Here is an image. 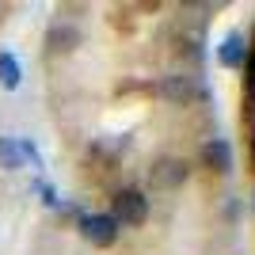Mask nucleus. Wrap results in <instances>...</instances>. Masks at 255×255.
<instances>
[{
  "label": "nucleus",
  "instance_id": "f257e3e1",
  "mask_svg": "<svg viewBox=\"0 0 255 255\" xmlns=\"http://www.w3.org/2000/svg\"><path fill=\"white\" fill-rule=\"evenodd\" d=\"M111 217H115V225L122 229H137V225L149 221V198H145V191H137V187H118L115 194H111Z\"/></svg>",
  "mask_w": 255,
  "mask_h": 255
},
{
  "label": "nucleus",
  "instance_id": "f03ea898",
  "mask_svg": "<svg viewBox=\"0 0 255 255\" xmlns=\"http://www.w3.org/2000/svg\"><path fill=\"white\" fill-rule=\"evenodd\" d=\"M76 229L92 248H111L118 240V225L111 213H80L76 217Z\"/></svg>",
  "mask_w": 255,
  "mask_h": 255
},
{
  "label": "nucleus",
  "instance_id": "7ed1b4c3",
  "mask_svg": "<svg viewBox=\"0 0 255 255\" xmlns=\"http://www.w3.org/2000/svg\"><path fill=\"white\" fill-rule=\"evenodd\" d=\"M244 61H248L244 31H229L221 38V46H217V65H221V69H244Z\"/></svg>",
  "mask_w": 255,
  "mask_h": 255
},
{
  "label": "nucleus",
  "instance_id": "20e7f679",
  "mask_svg": "<svg viewBox=\"0 0 255 255\" xmlns=\"http://www.w3.org/2000/svg\"><path fill=\"white\" fill-rule=\"evenodd\" d=\"M202 164L210 171H217V175H229V171H233V145L225 137L202 141Z\"/></svg>",
  "mask_w": 255,
  "mask_h": 255
},
{
  "label": "nucleus",
  "instance_id": "39448f33",
  "mask_svg": "<svg viewBox=\"0 0 255 255\" xmlns=\"http://www.w3.org/2000/svg\"><path fill=\"white\" fill-rule=\"evenodd\" d=\"M152 183L156 187H179L183 179H187V164L183 160H175V156H164V160H156L152 164Z\"/></svg>",
  "mask_w": 255,
  "mask_h": 255
},
{
  "label": "nucleus",
  "instance_id": "423d86ee",
  "mask_svg": "<svg viewBox=\"0 0 255 255\" xmlns=\"http://www.w3.org/2000/svg\"><path fill=\"white\" fill-rule=\"evenodd\" d=\"M46 42H50L53 53H69L76 42H80V31H76V27H69V23H53L50 34H46Z\"/></svg>",
  "mask_w": 255,
  "mask_h": 255
},
{
  "label": "nucleus",
  "instance_id": "0eeeda50",
  "mask_svg": "<svg viewBox=\"0 0 255 255\" xmlns=\"http://www.w3.org/2000/svg\"><path fill=\"white\" fill-rule=\"evenodd\" d=\"M23 80V69H19V57L11 50H0V88L4 92H15Z\"/></svg>",
  "mask_w": 255,
  "mask_h": 255
},
{
  "label": "nucleus",
  "instance_id": "6e6552de",
  "mask_svg": "<svg viewBox=\"0 0 255 255\" xmlns=\"http://www.w3.org/2000/svg\"><path fill=\"white\" fill-rule=\"evenodd\" d=\"M160 96L171 103H187L191 99V76H164L160 80Z\"/></svg>",
  "mask_w": 255,
  "mask_h": 255
},
{
  "label": "nucleus",
  "instance_id": "1a4fd4ad",
  "mask_svg": "<svg viewBox=\"0 0 255 255\" xmlns=\"http://www.w3.org/2000/svg\"><path fill=\"white\" fill-rule=\"evenodd\" d=\"M0 168H4V171H19L23 168L19 137H0Z\"/></svg>",
  "mask_w": 255,
  "mask_h": 255
},
{
  "label": "nucleus",
  "instance_id": "9d476101",
  "mask_svg": "<svg viewBox=\"0 0 255 255\" xmlns=\"http://www.w3.org/2000/svg\"><path fill=\"white\" fill-rule=\"evenodd\" d=\"M19 149H23V164H31L34 171H42V168H46V164H42V152H38V145H34V141L19 137Z\"/></svg>",
  "mask_w": 255,
  "mask_h": 255
},
{
  "label": "nucleus",
  "instance_id": "9b49d317",
  "mask_svg": "<svg viewBox=\"0 0 255 255\" xmlns=\"http://www.w3.org/2000/svg\"><path fill=\"white\" fill-rule=\"evenodd\" d=\"M34 191L42 194V202L50 206V210H61V198H57V191H53V187H50L46 179H34Z\"/></svg>",
  "mask_w": 255,
  "mask_h": 255
},
{
  "label": "nucleus",
  "instance_id": "f8f14e48",
  "mask_svg": "<svg viewBox=\"0 0 255 255\" xmlns=\"http://www.w3.org/2000/svg\"><path fill=\"white\" fill-rule=\"evenodd\" d=\"M244 84H248V96L255 99V53L244 61Z\"/></svg>",
  "mask_w": 255,
  "mask_h": 255
},
{
  "label": "nucleus",
  "instance_id": "ddd939ff",
  "mask_svg": "<svg viewBox=\"0 0 255 255\" xmlns=\"http://www.w3.org/2000/svg\"><path fill=\"white\" fill-rule=\"evenodd\" d=\"M252 164H255V126H252Z\"/></svg>",
  "mask_w": 255,
  "mask_h": 255
}]
</instances>
